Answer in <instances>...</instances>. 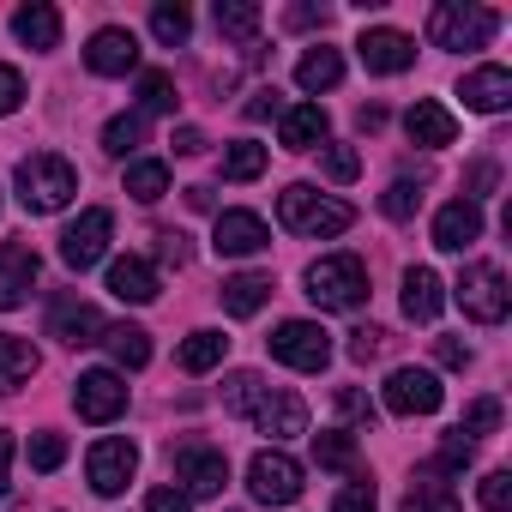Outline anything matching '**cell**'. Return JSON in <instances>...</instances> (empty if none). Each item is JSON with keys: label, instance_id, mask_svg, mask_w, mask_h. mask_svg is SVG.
<instances>
[{"label": "cell", "instance_id": "21", "mask_svg": "<svg viewBox=\"0 0 512 512\" xmlns=\"http://www.w3.org/2000/svg\"><path fill=\"white\" fill-rule=\"evenodd\" d=\"M404 133H410L416 145L440 151V145H452V139H458V121H452V109H446V103L422 97V103H410V115H404Z\"/></svg>", "mask_w": 512, "mask_h": 512}, {"label": "cell", "instance_id": "27", "mask_svg": "<svg viewBox=\"0 0 512 512\" xmlns=\"http://www.w3.org/2000/svg\"><path fill=\"white\" fill-rule=\"evenodd\" d=\"M31 374H37V350L13 332H0V392H19Z\"/></svg>", "mask_w": 512, "mask_h": 512}, {"label": "cell", "instance_id": "33", "mask_svg": "<svg viewBox=\"0 0 512 512\" xmlns=\"http://www.w3.org/2000/svg\"><path fill=\"white\" fill-rule=\"evenodd\" d=\"M127 193H133L139 205H157V199L169 193V163H157V157L127 163Z\"/></svg>", "mask_w": 512, "mask_h": 512}, {"label": "cell", "instance_id": "51", "mask_svg": "<svg viewBox=\"0 0 512 512\" xmlns=\"http://www.w3.org/2000/svg\"><path fill=\"white\" fill-rule=\"evenodd\" d=\"M272 115H284V97H278V91H253L247 121H272Z\"/></svg>", "mask_w": 512, "mask_h": 512}, {"label": "cell", "instance_id": "7", "mask_svg": "<svg viewBox=\"0 0 512 512\" xmlns=\"http://www.w3.org/2000/svg\"><path fill=\"white\" fill-rule=\"evenodd\" d=\"M247 494L260 506H290L302 494V464L290 452H253L247 464Z\"/></svg>", "mask_w": 512, "mask_h": 512}, {"label": "cell", "instance_id": "45", "mask_svg": "<svg viewBox=\"0 0 512 512\" xmlns=\"http://www.w3.org/2000/svg\"><path fill=\"white\" fill-rule=\"evenodd\" d=\"M380 500H374V482H350V488H338V500H332V512H374Z\"/></svg>", "mask_w": 512, "mask_h": 512}, {"label": "cell", "instance_id": "30", "mask_svg": "<svg viewBox=\"0 0 512 512\" xmlns=\"http://www.w3.org/2000/svg\"><path fill=\"white\" fill-rule=\"evenodd\" d=\"M103 344H109V356H115L121 368H145V362H151V332H145V326H127V320H121V326L103 332Z\"/></svg>", "mask_w": 512, "mask_h": 512}, {"label": "cell", "instance_id": "22", "mask_svg": "<svg viewBox=\"0 0 512 512\" xmlns=\"http://www.w3.org/2000/svg\"><path fill=\"white\" fill-rule=\"evenodd\" d=\"M458 97H464L476 115H500V109L512 103V73H506V67H476Z\"/></svg>", "mask_w": 512, "mask_h": 512}, {"label": "cell", "instance_id": "9", "mask_svg": "<svg viewBox=\"0 0 512 512\" xmlns=\"http://www.w3.org/2000/svg\"><path fill=\"white\" fill-rule=\"evenodd\" d=\"M380 398H386L392 416H434L446 392H440V380L428 368H392L386 386H380Z\"/></svg>", "mask_w": 512, "mask_h": 512}, {"label": "cell", "instance_id": "24", "mask_svg": "<svg viewBox=\"0 0 512 512\" xmlns=\"http://www.w3.org/2000/svg\"><path fill=\"white\" fill-rule=\"evenodd\" d=\"M13 37H19L25 49H43V55H49V49L61 43V13L43 7V0H31V7L13 13Z\"/></svg>", "mask_w": 512, "mask_h": 512}, {"label": "cell", "instance_id": "19", "mask_svg": "<svg viewBox=\"0 0 512 512\" xmlns=\"http://www.w3.org/2000/svg\"><path fill=\"white\" fill-rule=\"evenodd\" d=\"M356 55H362L368 73H404V67H416V43L404 31H362Z\"/></svg>", "mask_w": 512, "mask_h": 512}, {"label": "cell", "instance_id": "48", "mask_svg": "<svg viewBox=\"0 0 512 512\" xmlns=\"http://www.w3.org/2000/svg\"><path fill=\"white\" fill-rule=\"evenodd\" d=\"M338 410H344L350 422H362V428H374V404H368V392H356V386H344V392H338Z\"/></svg>", "mask_w": 512, "mask_h": 512}, {"label": "cell", "instance_id": "47", "mask_svg": "<svg viewBox=\"0 0 512 512\" xmlns=\"http://www.w3.org/2000/svg\"><path fill=\"white\" fill-rule=\"evenodd\" d=\"M380 350H386V332H380V326H362V332H350V356H356V362H374Z\"/></svg>", "mask_w": 512, "mask_h": 512}, {"label": "cell", "instance_id": "40", "mask_svg": "<svg viewBox=\"0 0 512 512\" xmlns=\"http://www.w3.org/2000/svg\"><path fill=\"white\" fill-rule=\"evenodd\" d=\"M139 103H145V115H169L175 109V79L169 73H145L139 79Z\"/></svg>", "mask_w": 512, "mask_h": 512}, {"label": "cell", "instance_id": "10", "mask_svg": "<svg viewBox=\"0 0 512 512\" xmlns=\"http://www.w3.org/2000/svg\"><path fill=\"white\" fill-rule=\"evenodd\" d=\"M175 482H181V494L193 500H205V494H223V482H229V458L217 452V446H199V440H187V446H175Z\"/></svg>", "mask_w": 512, "mask_h": 512}, {"label": "cell", "instance_id": "1", "mask_svg": "<svg viewBox=\"0 0 512 512\" xmlns=\"http://www.w3.org/2000/svg\"><path fill=\"white\" fill-rule=\"evenodd\" d=\"M13 181H19V205H25V211H37V217L61 211V205L79 193V169H73L67 157H55V151H37V157H25Z\"/></svg>", "mask_w": 512, "mask_h": 512}, {"label": "cell", "instance_id": "13", "mask_svg": "<svg viewBox=\"0 0 512 512\" xmlns=\"http://www.w3.org/2000/svg\"><path fill=\"white\" fill-rule=\"evenodd\" d=\"M211 247H217V253H229V260H241V253L272 247V229H266V217H260V211H217Z\"/></svg>", "mask_w": 512, "mask_h": 512}, {"label": "cell", "instance_id": "26", "mask_svg": "<svg viewBox=\"0 0 512 512\" xmlns=\"http://www.w3.org/2000/svg\"><path fill=\"white\" fill-rule=\"evenodd\" d=\"M326 133H332V121H326L320 103H296V109H284V145H290V151H314Z\"/></svg>", "mask_w": 512, "mask_h": 512}, {"label": "cell", "instance_id": "4", "mask_svg": "<svg viewBox=\"0 0 512 512\" xmlns=\"http://www.w3.org/2000/svg\"><path fill=\"white\" fill-rule=\"evenodd\" d=\"M494 31H500V19H494L488 7H464V0H440V7L428 13V43H434V49H452V55L488 49Z\"/></svg>", "mask_w": 512, "mask_h": 512}, {"label": "cell", "instance_id": "52", "mask_svg": "<svg viewBox=\"0 0 512 512\" xmlns=\"http://www.w3.org/2000/svg\"><path fill=\"white\" fill-rule=\"evenodd\" d=\"M434 362H440V368H464V362H470V350H464L458 338H434Z\"/></svg>", "mask_w": 512, "mask_h": 512}, {"label": "cell", "instance_id": "2", "mask_svg": "<svg viewBox=\"0 0 512 512\" xmlns=\"http://www.w3.org/2000/svg\"><path fill=\"white\" fill-rule=\"evenodd\" d=\"M308 296L332 314H350V308L368 302V266L356 253H326V260L308 266Z\"/></svg>", "mask_w": 512, "mask_h": 512}, {"label": "cell", "instance_id": "16", "mask_svg": "<svg viewBox=\"0 0 512 512\" xmlns=\"http://www.w3.org/2000/svg\"><path fill=\"white\" fill-rule=\"evenodd\" d=\"M253 428L272 434V440H296V434H308V404L296 392H272L266 386V398L253 404Z\"/></svg>", "mask_w": 512, "mask_h": 512}, {"label": "cell", "instance_id": "44", "mask_svg": "<svg viewBox=\"0 0 512 512\" xmlns=\"http://www.w3.org/2000/svg\"><path fill=\"white\" fill-rule=\"evenodd\" d=\"M157 260H163V266H175V272L193 260V247H187V235H181V229H157Z\"/></svg>", "mask_w": 512, "mask_h": 512}, {"label": "cell", "instance_id": "54", "mask_svg": "<svg viewBox=\"0 0 512 512\" xmlns=\"http://www.w3.org/2000/svg\"><path fill=\"white\" fill-rule=\"evenodd\" d=\"M13 494V434L0 428V500Z\"/></svg>", "mask_w": 512, "mask_h": 512}, {"label": "cell", "instance_id": "14", "mask_svg": "<svg viewBox=\"0 0 512 512\" xmlns=\"http://www.w3.org/2000/svg\"><path fill=\"white\" fill-rule=\"evenodd\" d=\"M103 314L91 308V302H79V296H61L55 308H49V338H61V344H73V350H85V344H103Z\"/></svg>", "mask_w": 512, "mask_h": 512}, {"label": "cell", "instance_id": "23", "mask_svg": "<svg viewBox=\"0 0 512 512\" xmlns=\"http://www.w3.org/2000/svg\"><path fill=\"white\" fill-rule=\"evenodd\" d=\"M440 308H446V284H440L428 266H410V272H404V314H410L416 326H428V320H440Z\"/></svg>", "mask_w": 512, "mask_h": 512}, {"label": "cell", "instance_id": "15", "mask_svg": "<svg viewBox=\"0 0 512 512\" xmlns=\"http://www.w3.org/2000/svg\"><path fill=\"white\" fill-rule=\"evenodd\" d=\"M85 67H91V73H103V79L133 73V67H139V37H133V31H121V25H103V31L91 37V49H85Z\"/></svg>", "mask_w": 512, "mask_h": 512}, {"label": "cell", "instance_id": "3", "mask_svg": "<svg viewBox=\"0 0 512 512\" xmlns=\"http://www.w3.org/2000/svg\"><path fill=\"white\" fill-rule=\"evenodd\" d=\"M278 217H284V229H296V235H344L350 223H356V211L344 205V199H326V193H314V187H284L278 193Z\"/></svg>", "mask_w": 512, "mask_h": 512}, {"label": "cell", "instance_id": "43", "mask_svg": "<svg viewBox=\"0 0 512 512\" xmlns=\"http://www.w3.org/2000/svg\"><path fill=\"white\" fill-rule=\"evenodd\" d=\"M67 464V440L61 434H37L31 440V470H61Z\"/></svg>", "mask_w": 512, "mask_h": 512}, {"label": "cell", "instance_id": "29", "mask_svg": "<svg viewBox=\"0 0 512 512\" xmlns=\"http://www.w3.org/2000/svg\"><path fill=\"white\" fill-rule=\"evenodd\" d=\"M404 512H464V506H458V494L440 482V470H422V476L410 482V494H404Z\"/></svg>", "mask_w": 512, "mask_h": 512}, {"label": "cell", "instance_id": "55", "mask_svg": "<svg viewBox=\"0 0 512 512\" xmlns=\"http://www.w3.org/2000/svg\"><path fill=\"white\" fill-rule=\"evenodd\" d=\"M290 25L296 31H314V25H326V7H290Z\"/></svg>", "mask_w": 512, "mask_h": 512}, {"label": "cell", "instance_id": "38", "mask_svg": "<svg viewBox=\"0 0 512 512\" xmlns=\"http://www.w3.org/2000/svg\"><path fill=\"white\" fill-rule=\"evenodd\" d=\"M494 428H500V398H476V404L464 410V422H458V440L476 446V440H488Z\"/></svg>", "mask_w": 512, "mask_h": 512}, {"label": "cell", "instance_id": "32", "mask_svg": "<svg viewBox=\"0 0 512 512\" xmlns=\"http://www.w3.org/2000/svg\"><path fill=\"white\" fill-rule=\"evenodd\" d=\"M187 31H193V13L181 7V0H157V7H151V37H157L163 49H181Z\"/></svg>", "mask_w": 512, "mask_h": 512}, {"label": "cell", "instance_id": "6", "mask_svg": "<svg viewBox=\"0 0 512 512\" xmlns=\"http://www.w3.org/2000/svg\"><path fill=\"white\" fill-rule=\"evenodd\" d=\"M266 344H272V356H278L284 368H296V374H320V368L332 362V332L314 326V320H284Z\"/></svg>", "mask_w": 512, "mask_h": 512}, {"label": "cell", "instance_id": "53", "mask_svg": "<svg viewBox=\"0 0 512 512\" xmlns=\"http://www.w3.org/2000/svg\"><path fill=\"white\" fill-rule=\"evenodd\" d=\"M464 464H470V440H458V434H452V440L440 446V464H434V470H464Z\"/></svg>", "mask_w": 512, "mask_h": 512}, {"label": "cell", "instance_id": "42", "mask_svg": "<svg viewBox=\"0 0 512 512\" xmlns=\"http://www.w3.org/2000/svg\"><path fill=\"white\" fill-rule=\"evenodd\" d=\"M476 500H482V512H506L512 506V470H488L482 488H476Z\"/></svg>", "mask_w": 512, "mask_h": 512}, {"label": "cell", "instance_id": "17", "mask_svg": "<svg viewBox=\"0 0 512 512\" xmlns=\"http://www.w3.org/2000/svg\"><path fill=\"white\" fill-rule=\"evenodd\" d=\"M31 284H37V247L0 241V314L19 308V302L31 296Z\"/></svg>", "mask_w": 512, "mask_h": 512}, {"label": "cell", "instance_id": "57", "mask_svg": "<svg viewBox=\"0 0 512 512\" xmlns=\"http://www.w3.org/2000/svg\"><path fill=\"white\" fill-rule=\"evenodd\" d=\"M187 205L193 211H211V187H187Z\"/></svg>", "mask_w": 512, "mask_h": 512}, {"label": "cell", "instance_id": "56", "mask_svg": "<svg viewBox=\"0 0 512 512\" xmlns=\"http://www.w3.org/2000/svg\"><path fill=\"white\" fill-rule=\"evenodd\" d=\"M175 151H181V157H199V151H205V133H199V127H181V133H175Z\"/></svg>", "mask_w": 512, "mask_h": 512}, {"label": "cell", "instance_id": "50", "mask_svg": "<svg viewBox=\"0 0 512 512\" xmlns=\"http://www.w3.org/2000/svg\"><path fill=\"white\" fill-rule=\"evenodd\" d=\"M145 512H193V500H187L181 488H151V500H145Z\"/></svg>", "mask_w": 512, "mask_h": 512}, {"label": "cell", "instance_id": "20", "mask_svg": "<svg viewBox=\"0 0 512 512\" xmlns=\"http://www.w3.org/2000/svg\"><path fill=\"white\" fill-rule=\"evenodd\" d=\"M476 235H482V205H476V199L440 205V217H434V247H440V253H464Z\"/></svg>", "mask_w": 512, "mask_h": 512}, {"label": "cell", "instance_id": "25", "mask_svg": "<svg viewBox=\"0 0 512 512\" xmlns=\"http://www.w3.org/2000/svg\"><path fill=\"white\" fill-rule=\"evenodd\" d=\"M266 302H272V278L266 272H235V278H223V314L247 320V314H260Z\"/></svg>", "mask_w": 512, "mask_h": 512}, {"label": "cell", "instance_id": "18", "mask_svg": "<svg viewBox=\"0 0 512 512\" xmlns=\"http://www.w3.org/2000/svg\"><path fill=\"white\" fill-rule=\"evenodd\" d=\"M157 266L151 260H139V253H127V260H109V296L115 302H133V308H145V302H157Z\"/></svg>", "mask_w": 512, "mask_h": 512}, {"label": "cell", "instance_id": "46", "mask_svg": "<svg viewBox=\"0 0 512 512\" xmlns=\"http://www.w3.org/2000/svg\"><path fill=\"white\" fill-rule=\"evenodd\" d=\"M326 175H332V181H356V175H362V157H356L350 145H332V151H326Z\"/></svg>", "mask_w": 512, "mask_h": 512}, {"label": "cell", "instance_id": "35", "mask_svg": "<svg viewBox=\"0 0 512 512\" xmlns=\"http://www.w3.org/2000/svg\"><path fill=\"white\" fill-rule=\"evenodd\" d=\"M314 458H320L326 470H356V434H350V428L314 434Z\"/></svg>", "mask_w": 512, "mask_h": 512}, {"label": "cell", "instance_id": "34", "mask_svg": "<svg viewBox=\"0 0 512 512\" xmlns=\"http://www.w3.org/2000/svg\"><path fill=\"white\" fill-rule=\"evenodd\" d=\"M223 350H229L223 332H193V338L181 344V368H187V374H211V368L223 362Z\"/></svg>", "mask_w": 512, "mask_h": 512}, {"label": "cell", "instance_id": "39", "mask_svg": "<svg viewBox=\"0 0 512 512\" xmlns=\"http://www.w3.org/2000/svg\"><path fill=\"white\" fill-rule=\"evenodd\" d=\"M266 398V380L260 374H229V386H223V404L235 410V416H253V404Z\"/></svg>", "mask_w": 512, "mask_h": 512}, {"label": "cell", "instance_id": "28", "mask_svg": "<svg viewBox=\"0 0 512 512\" xmlns=\"http://www.w3.org/2000/svg\"><path fill=\"white\" fill-rule=\"evenodd\" d=\"M344 79V55L338 49H308L302 61H296V85L302 91H332Z\"/></svg>", "mask_w": 512, "mask_h": 512}, {"label": "cell", "instance_id": "11", "mask_svg": "<svg viewBox=\"0 0 512 512\" xmlns=\"http://www.w3.org/2000/svg\"><path fill=\"white\" fill-rule=\"evenodd\" d=\"M73 404H79L85 422H115V416L127 410V380H121L115 368H91V374H79Z\"/></svg>", "mask_w": 512, "mask_h": 512}, {"label": "cell", "instance_id": "49", "mask_svg": "<svg viewBox=\"0 0 512 512\" xmlns=\"http://www.w3.org/2000/svg\"><path fill=\"white\" fill-rule=\"evenodd\" d=\"M25 103V79H19V67H0V115H13Z\"/></svg>", "mask_w": 512, "mask_h": 512}, {"label": "cell", "instance_id": "36", "mask_svg": "<svg viewBox=\"0 0 512 512\" xmlns=\"http://www.w3.org/2000/svg\"><path fill=\"white\" fill-rule=\"evenodd\" d=\"M145 145V115H115L109 127H103V151L109 157H127V151H139Z\"/></svg>", "mask_w": 512, "mask_h": 512}, {"label": "cell", "instance_id": "37", "mask_svg": "<svg viewBox=\"0 0 512 512\" xmlns=\"http://www.w3.org/2000/svg\"><path fill=\"white\" fill-rule=\"evenodd\" d=\"M223 175H229V181H253V175H266V145H253V139L229 145V151H223Z\"/></svg>", "mask_w": 512, "mask_h": 512}, {"label": "cell", "instance_id": "12", "mask_svg": "<svg viewBox=\"0 0 512 512\" xmlns=\"http://www.w3.org/2000/svg\"><path fill=\"white\" fill-rule=\"evenodd\" d=\"M85 470H91L97 494H121L133 482V470H139V446L133 440H97L91 458H85Z\"/></svg>", "mask_w": 512, "mask_h": 512}, {"label": "cell", "instance_id": "31", "mask_svg": "<svg viewBox=\"0 0 512 512\" xmlns=\"http://www.w3.org/2000/svg\"><path fill=\"white\" fill-rule=\"evenodd\" d=\"M211 19L229 43H253V31H260V7H253V0H217Z\"/></svg>", "mask_w": 512, "mask_h": 512}, {"label": "cell", "instance_id": "8", "mask_svg": "<svg viewBox=\"0 0 512 512\" xmlns=\"http://www.w3.org/2000/svg\"><path fill=\"white\" fill-rule=\"evenodd\" d=\"M109 235H115V217H109L103 205L79 211V223H67V235H61V260H67L73 272H91L103 253H109Z\"/></svg>", "mask_w": 512, "mask_h": 512}, {"label": "cell", "instance_id": "41", "mask_svg": "<svg viewBox=\"0 0 512 512\" xmlns=\"http://www.w3.org/2000/svg\"><path fill=\"white\" fill-rule=\"evenodd\" d=\"M416 205H422V187H416V181H392V187L380 193V211H386V217H398V223H404V217H416Z\"/></svg>", "mask_w": 512, "mask_h": 512}, {"label": "cell", "instance_id": "5", "mask_svg": "<svg viewBox=\"0 0 512 512\" xmlns=\"http://www.w3.org/2000/svg\"><path fill=\"white\" fill-rule=\"evenodd\" d=\"M452 296H458V308H464L476 326H500V320H506V308H512L506 272H500V266H488V260L464 266V278L452 284Z\"/></svg>", "mask_w": 512, "mask_h": 512}]
</instances>
